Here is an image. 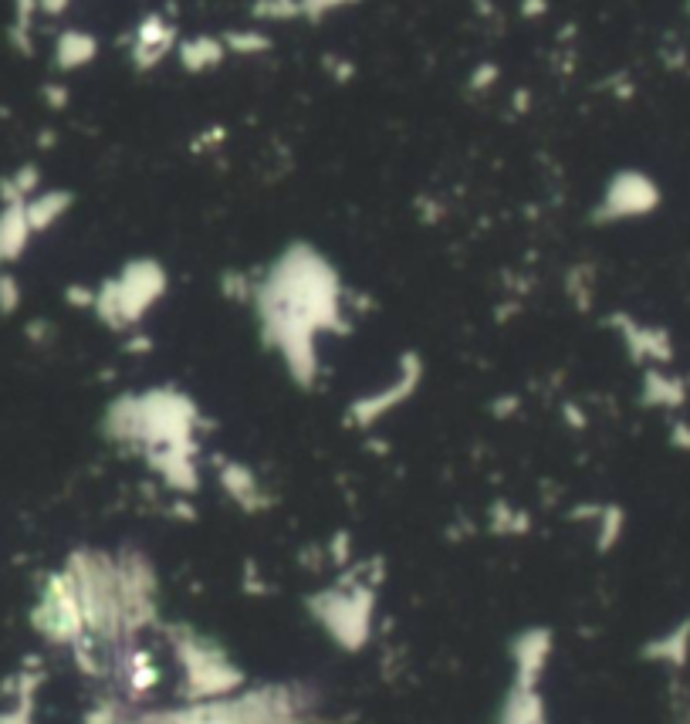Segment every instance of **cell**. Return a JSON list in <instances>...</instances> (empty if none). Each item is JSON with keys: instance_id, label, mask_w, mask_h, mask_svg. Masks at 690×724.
Masks as SVG:
<instances>
[{"instance_id": "6da1fadb", "label": "cell", "mask_w": 690, "mask_h": 724, "mask_svg": "<svg viewBox=\"0 0 690 724\" xmlns=\"http://www.w3.org/2000/svg\"><path fill=\"white\" fill-rule=\"evenodd\" d=\"M27 206L24 203H8V211L0 214V261H14L24 245H27Z\"/></svg>"}, {"instance_id": "7a4b0ae2", "label": "cell", "mask_w": 690, "mask_h": 724, "mask_svg": "<svg viewBox=\"0 0 690 724\" xmlns=\"http://www.w3.org/2000/svg\"><path fill=\"white\" fill-rule=\"evenodd\" d=\"M17 305V285L11 274H0V312H11Z\"/></svg>"}]
</instances>
